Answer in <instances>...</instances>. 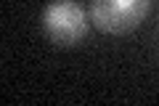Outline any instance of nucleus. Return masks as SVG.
Wrapping results in <instances>:
<instances>
[{"mask_svg":"<svg viewBox=\"0 0 159 106\" xmlns=\"http://www.w3.org/2000/svg\"><path fill=\"white\" fill-rule=\"evenodd\" d=\"M151 0H90V19L101 32L122 35L146 19Z\"/></svg>","mask_w":159,"mask_h":106,"instance_id":"f03ea898","label":"nucleus"},{"mask_svg":"<svg viewBox=\"0 0 159 106\" xmlns=\"http://www.w3.org/2000/svg\"><path fill=\"white\" fill-rule=\"evenodd\" d=\"M43 29L58 45H77L88 35V16L74 0H53L43 11Z\"/></svg>","mask_w":159,"mask_h":106,"instance_id":"f257e3e1","label":"nucleus"}]
</instances>
